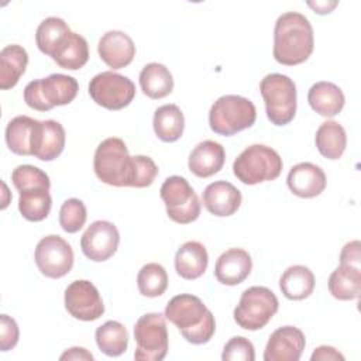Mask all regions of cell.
Returning a JSON list of instances; mask_svg holds the SVG:
<instances>
[{"mask_svg":"<svg viewBox=\"0 0 361 361\" xmlns=\"http://www.w3.org/2000/svg\"><path fill=\"white\" fill-rule=\"evenodd\" d=\"M314 48L313 27L298 11L281 14L274 28V58L278 63L293 66L309 59Z\"/></svg>","mask_w":361,"mask_h":361,"instance_id":"obj_1","label":"cell"},{"mask_svg":"<svg viewBox=\"0 0 361 361\" xmlns=\"http://www.w3.org/2000/svg\"><path fill=\"white\" fill-rule=\"evenodd\" d=\"M165 319L178 327L182 337L192 344L210 341L216 331L213 313L200 298L190 293L173 296L165 306Z\"/></svg>","mask_w":361,"mask_h":361,"instance_id":"obj_2","label":"cell"},{"mask_svg":"<svg viewBox=\"0 0 361 361\" xmlns=\"http://www.w3.org/2000/svg\"><path fill=\"white\" fill-rule=\"evenodd\" d=\"M93 169L103 183L117 188L131 186L133 157L126 142L118 137L103 140L94 151Z\"/></svg>","mask_w":361,"mask_h":361,"instance_id":"obj_3","label":"cell"},{"mask_svg":"<svg viewBox=\"0 0 361 361\" xmlns=\"http://www.w3.org/2000/svg\"><path fill=\"white\" fill-rule=\"evenodd\" d=\"M282 166V158L274 148L252 144L234 159L233 173L244 185H257L276 179Z\"/></svg>","mask_w":361,"mask_h":361,"instance_id":"obj_4","label":"cell"},{"mask_svg":"<svg viewBox=\"0 0 361 361\" xmlns=\"http://www.w3.org/2000/svg\"><path fill=\"white\" fill-rule=\"evenodd\" d=\"M257 118L254 103L238 94L219 97L210 107L209 126L213 133L224 137L250 128Z\"/></svg>","mask_w":361,"mask_h":361,"instance_id":"obj_5","label":"cell"},{"mask_svg":"<svg viewBox=\"0 0 361 361\" xmlns=\"http://www.w3.org/2000/svg\"><path fill=\"white\" fill-rule=\"evenodd\" d=\"M79 90L75 78L63 73H52L44 79L31 80L24 89V102L37 111H49L55 106L73 102Z\"/></svg>","mask_w":361,"mask_h":361,"instance_id":"obj_6","label":"cell"},{"mask_svg":"<svg viewBox=\"0 0 361 361\" xmlns=\"http://www.w3.org/2000/svg\"><path fill=\"white\" fill-rule=\"evenodd\" d=\"M265 113L274 126L289 124L296 114V85L282 73H269L259 83Z\"/></svg>","mask_w":361,"mask_h":361,"instance_id":"obj_7","label":"cell"},{"mask_svg":"<svg viewBox=\"0 0 361 361\" xmlns=\"http://www.w3.org/2000/svg\"><path fill=\"white\" fill-rule=\"evenodd\" d=\"M278 309V298L269 288L251 286L241 293L233 316L241 329L255 331L265 327Z\"/></svg>","mask_w":361,"mask_h":361,"instance_id":"obj_8","label":"cell"},{"mask_svg":"<svg viewBox=\"0 0 361 361\" xmlns=\"http://www.w3.org/2000/svg\"><path fill=\"white\" fill-rule=\"evenodd\" d=\"M159 196L166 207L171 220L179 224H189L200 216V202L186 178L172 175L164 180Z\"/></svg>","mask_w":361,"mask_h":361,"instance_id":"obj_9","label":"cell"},{"mask_svg":"<svg viewBox=\"0 0 361 361\" xmlns=\"http://www.w3.org/2000/svg\"><path fill=\"white\" fill-rule=\"evenodd\" d=\"M137 348L134 358L140 361H161L168 353V329L165 314L145 313L134 324Z\"/></svg>","mask_w":361,"mask_h":361,"instance_id":"obj_10","label":"cell"},{"mask_svg":"<svg viewBox=\"0 0 361 361\" xmlns=\"http://www.w3.org/2000/svg\"><path fill=\"white\" fill-rule=\"evenodd\" d=\"M89 94L96 104L107 110H121L133 102L135 85L124 75L104 71L90 79Z\"/></svg>","mask_w":361,"mask_h":361,"instance_id":"obj_11","label":"cell"},{"mask_svg":"<svg viewBox=\"0 0 361 361\" xmlns=\"http://www.w3.org/2000/svg\"><path fill=\"white\" fill-rule=\"evenodd\" d=\"M35 264L42 275L47 278H62L73 267L75 255L71 244L61 235L49 234L42 237L34 252Z\"/></svg>","mask_w":361,"mask_h":361,"instance_id":"obj_12","label":"cell"},{"mask_svg":"<svg viewBox=\"0 0 361 361\" xmlns=\"http://www.w3.org/2000/svg\"><path fill=\"white\" fill-rule=\"evenodd\" d=\"M66 312L82 322L97 320L104 313V305L97 288L87 279H78L65 289Z\"/></svg>","mask_w":361,"mask_h":361,"instance_id":"obj_13","label":"cell"},{"mask_svg":"<svg viewBox=\"0 0 361 361\" xmlns=\"http://www.w3.org/2000/svg\"><path fill=\"white\" fill-rule=\"evenodd\" d=\"M118 243L120 233L117 227L107 220H96L83 233L80 248L87 259L103 262L116 254Z\"/></svg>","mask_w":361,"mask_h":361,"instance_id":"obj_14","label":"cell"},{"mask_svg":"<svg viewBox=\"0 0 361 361\" xmlns=\"http://www.w3.org/2000/svg\"><path fill=\"white\" fill-rule=\"evenodd\" d=\"M306 338L295 326L278 327L265 345L264 361H298L305 350Z\"/></svg>","mask_w":361,"mask_h":361,"instance_id":"obj_15","label":"cell"},{"mask_svg":"<svg viewBox=\"0 0 361 361\" xmlns=\"http://www.w3.org/2000/svg\"><path fill=\"white\" fill-rule=\"evenodd\" d=\"M97 52L107 66L121 69L133 62L135 56V45L128 34L111 30L104 32L99 39Z\"/></svg>","mask_w":361,"mask_h":361,"instance_id":"obj_16","label":"cell"},{"mask_svg":"<svg viewBox=\"0 0 361 361\" xmlns=\"http://www.w3.org/2000/svg\"><path fill=\"white\" fill-rule=\"evenodd\" d=\"M286 183L289 190L303 199L319 196L327 185L324 171L312 162H299L288 173Z\"/></svg>","mask_w":361,"mask_h":361,"instance_id":"obj_17","label":"cell"},{"mask_svg":"<svg viewBox=\"0 0 361 361\" xmlns=\"http://www.w3.org/2000/svg\"><path fill=\"white\" fill-rule=\"evenodd\" d=\"M202 199L206 210L217 217L234 214L243 202L241 192L227 180H216L209 183L203 190Z\"/></svg>","mask_w":361,"mask_h":361,"instance_id":"obj_18","label":"cell"},{"mask_svg":"<svg viewBox=\"0 0 361 361\" xmlns=\"http://www.w3.org/2000/svg\"><path fill=\"white\" fill-rule=\"evenodd\" d=\"M252 269L251 255L243 248H228L216 261L214 276L227 286L244 282Z\"/></svg>","mask_w":361,"mask_h":361,"instance_id":"obj_19","label":"cell"},{"mask_svg":"<svg viewBox=\"0 0 361 361\" xmlns=\"http://www.w3.org/2000/svg\"><path fill=\"white\" fill-rule=\"evenodd\" d=\"M226 161V151L220 142L204 140L189 154V171L197 178H209L220 172Z\"/></svg>","mask_w":361,"mask_h":361,"instance_id":"obj_20","label":"cell"},{"mask_svg":"<svg viewBox=\"0 0 361 361\" xmlns=\"http://www.w3.org/2000/svg\"><path fill=\"white\" fill-rule=\"evenodd\" d=\"M65 148V128L61 123L55 120H44L39 121L32 157L49 162L58 158Z\"/></svg>","mask_w":361,"mask_h":361,"instance_id":"obj_21","label":"cell"},{"mask_svg":"<svg viewBox=\"0 0 361 361\" xmlns=\"http://www.w3.org/2000/svg\"><path fill=\"white\" fill-rule=\"evenodd\" d=\"M209 265V254L206 247L199 241L183 243L175 254V271L188 281L200 278Z\"/></svg>","mask_w":361,"mask_h":361,"instance_id":"obj_22","label":"cell"},{"mask_svg":"<svg viewBox=\"0 0 361 361\" xmlns=\"http://www.w3.org/2000/svg\"><path fill=\"white\" fill-rule=\"evenodd\" d=\"M307 102L317 114L323 117H334L343 110L345 97L337 85L322 80L310 86Z\"/></svg>","mask_w":361,"mask_h":361,"instance_id":"obj_23","label":"cell"},{"mask_svg":"<svg viewBox=\"0 0 361 361\" xmlns=\"http://www.w3.org/2000/svg\"><path fill=\"white\" fill-rule=\"evenodd\" d=\"M39 121L28 116H17L7 123L6 144L17 155H32Z\"/></svg>","mask_w":361,"mask_h":361,"instance_id":"obj_24","label":"cell"},{"mask_svg":"<svg viewBox=\"0 0 361 361\" xmlns=\"http://www.w3.org/2000/svg\"><path fill=\"white\" fill-rule=\"evenodd\" d=\"M28 65V54L18 44L6 45L0 51V89L14 87Z\"/></svg>","mask_w":361,"mask_h":361,"instance_id":"obj_25","label":"cell"},{"mask_svg":"<svg viewBox=\"0 0 361 361\" xmlns=\"http://www.w3.org/2000/svg\"><path fill=\"white\" fill-rule=\"evenodd\" d=\"M51 58L62 69L78 71L83 68L89 59L87 41L80 34L71 31Z\"/></svg>","mask_w":361,"mask_h":361,"instance_id":"obj_26","label":"cell"},{"mask_svg":"<svg viewBox=\"0 0 361 361\" xmlns=\"http://www.w3.org/2000/svg\"><path fill=\"white\" fill-rule=\"evenodd\" d=\"M314 275L305 265H292L283 271L279 278V289L290 300L309 298L314 289Z\"/></svg>","mask_w":361,"mask_h":361,"instance_id":"obj_27","label":"cell"},{"mask_svg":"<svg viewBox=\"0 0 361 361\" xmlns=\"http://www.w3.org/2000/svg\"><path fill=\"white\" fill-rule=\"evenodd\" d=\"M329 292L338 300L358 299L361 293L360 267L340 264L329 276Z\"/></svg>","mask_w":361,"mask_h":361,"instance_id":"obj_28","label":"cell"},{"mask_svg":"<svg viewBox=\"0 0 361 361\" xmlns=\"http://www.w3.org/2000/svg\"><path fill=\"white\" fill-rule=\"evenodd\" d=\"M140 86L149 99H162L173 90V78L165 65L151 62L140 72Z\"/></svg>","mask_w":361,"mask_h":361,"instance_id":"obj_29","label":"cell"},{"mask_svg":"<svg viewBox=\"0 0 361 361\" xmlns=\"http://www.w3.org/2000/svg\"><path fill=\"white\" fill-rule=\"evenodd\" d=\"M155 135L164 142L178 141L185 128V117L176 104L159 106L152 118Z\"/></svg>","mask_w":361,"mask_h":361,"instance_id":"obj_30","label":"cell"},{"mask_svg":"<svg viewBox=\"0 0 361 361\" xmlns=\"http://www.w3.org/2000/svg\"><path fill=\"white\" fill-rule=\"evenodd\" d=\"M314 142L320 155L327 159H338L347 147V134L341 124L333 120L322 123L316 131Z\"/></svg>","mask_w":361,"mask_h":361,"instance_id":"obj_31","label":"cell"},{"mask_svg":"<svg viewBox=\"0 0 361 361\" xmlns=\"http://www.w3.org/2000/svg\"><path fill=\"white\" fill-rule=\"evenodd\" d=\"M96 344L99 350L109 357H118L128 347V331L116 320H107L96 329Z\"/></svg>","mask_w":361,"mask_h":361,"instance_id":"obj_32","label":"cell"},{"mask_svg":"<svg viewBox=\"0 0 361 361\" xmlns=\"http://www.w3.org/2000/svg\"><path fill=\"white\" fill-rule=\"evenodd\" d=\"M71 31L72 30L65 23V20L59 17H48L42 20L35 32V42L38 49L42 54L52 56V54Z\"/></svg>","mask_w":361,"mask_h":361,"instance_id":"obj_33","label":"cell"},{"mask_svg":"<svg viewBox=\"0 0 361 361\" xmlns=\"http://www.w3.org/2000/svg\"><path fill=\"white\" fill-rule=\"evenodd\" d=\"M52 197L48 189H30L20 192L18 210L28 221H41L48 217Z\"/></svg>","mask_w":361,"mask_h":361,"instance_id":"obj_34","label":"cell"},{"mask_svg":"<svg viewBox=\"0 0 361 361\" xmlns=\"http://www.w3.org/2000/svg\"><path fill=\"white\" fill-rule=\"evenodd\" d=\"M137 286L142 296L158 298L168 288V274L158 262H148L142 265L137 275Z\"/></svg>","mask_w":361,"mask_h":361,"instance_id":"obj_35","label":"cell"},{"mask_svg":"<svg viewBox=\"0 0 361 361\" xmlns=\"http://www.w3.org/2000/svg\"><path fill=\"white\" fill-rule=\"evenodd\" d=\"M11 182L18 192L30 189H48L51 188L49 176L34 165H18L11 172Z\"/></svg>","mask_w":361,"mask_h":361,"instance_id":"obj_36","label":"cell"},{"mask_svg":"<svg viewBox=\"0 0 361 361\" xmlns=\"http://www.w3.org/2000/svg\"><path fill=\"white\" fill-rule=\"evenodd\" d=\"M87 212L80 199L71 197L65 200L59 210V224L63 231L73 234L78 233L86 223Z\"/></svg>","mask_w":361,"mask_h":361,"instance_id":"obj_37","label":"cell"},{"mask_svg":"<svg viewBox=\"0 0 361 361\" xmlns=\"http://www.w3.org/2000/svg\"><path fill=\"white\" fill-rule=\"evenodd\" d=\"M158 175V166L152 158L147 155L133 157V178L130 188H147L152 185Z\"/></svg>","mask_w":361,"mask_h":361,"instance_id":"obj_38","label":"cell"},{"mask_svg":"<svg viewBox=\"0 0 361 361\" xmlns=\"http://www.w3.org/2000/svg\"><path fill=\"white\" fill-rule=\"evenodd\" d=\"M223 361H254L255 360V351L252 343L243 337L235 336L231 337L221 353Z\"/></svg>","mask_w":361,"mask_h":361,"instance_id":"obj_39","label":"cell"},{"mask_svg":"<svg viewBox=\"0 0 361 361\" xmlns=\"http://www.w3.org/2000/svg\"><path fill=\"white\" fill-rule=\"evenodd\" d=\"M20 337V330L17 322L7 316L1 314L0 317V350L1 351H8L14 348L18 343Z\"/></svg>","mask_w":361,"mask_h":361,"instance_id":"obj_40","label":"cell"},{"mask_svg":"<svg viewBox=\"0 0 361 361\" xmlns=\"http://www.w3.org/2000/svg\"><path fill=\"white\" fill-rule=\"evenodd\" d=\"M340 264H350L360 267V241L347 243L340 252Z\"/></svg>","mask_w":361,"mask_h":361,"instance_id":"obj_41","label":"cell"},{"mask_svg":"<svg viewBox=\"0 0 361 361\" xmlns=\"http://www.w3.org/2000/svg\"><path fill=\"white\" fill-rule=\"evenodd\" d=\"M312 361H344V355L341 353H338V350H336L331 345H320L317 348H314L312 357Z\"/></svg>","mask_w":361,"mask_h":361,"instance_id":"obj_42","label":"cell"},{"mask_svg":"<svg viewBox=\"0 0 361 361\" xmlns=\"http://www.w3.org/2000/svg\"><path fill=\"white\" fill-rule=\"evenodd\" d=\"M59 358L61 360H87V361H92L94 357H93L92 353H89L83 347H72V348L66 350Z\"/></svg>","mask_w":361,"mask_h":361,"instance_id":"obj_43","label":"cell"},{"mask_svg":"<svg viewBox=\"0 0 361 361\" xmlns=\"http://www.w3.org/2000/svg\"><path fill=\"white\" fill-rule=\"evenodd\" d=\"M337 1H307V6L312 7L314 10V13L317 14H329L331 13V10L337 6Z\"/></svg>","mask_w":361,"mask_h":361,"instance_id":"obj_44","label":"cell"}]
</instances>
